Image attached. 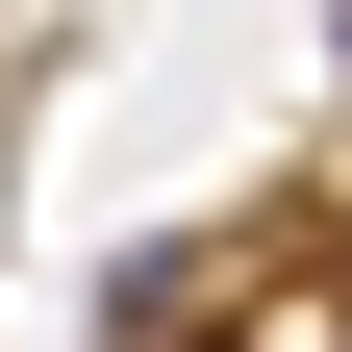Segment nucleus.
Returning <instances> with one entry per match:
<instances>
[{
	"instance_id": "obj_1",
	"label": "nucleus",
	"mask_w": 352,
	"mask_h": 352,
	"mask_svg": "<svg viewBox=\"0 0 352 352\" xmlns=\"http://www.w3.org/2000/svg\"><path fill=\"white\" fill-rule=\"evenodd\" d=\"M327 51H352V25H327Z\"/></svg>"
}]
</instances>
